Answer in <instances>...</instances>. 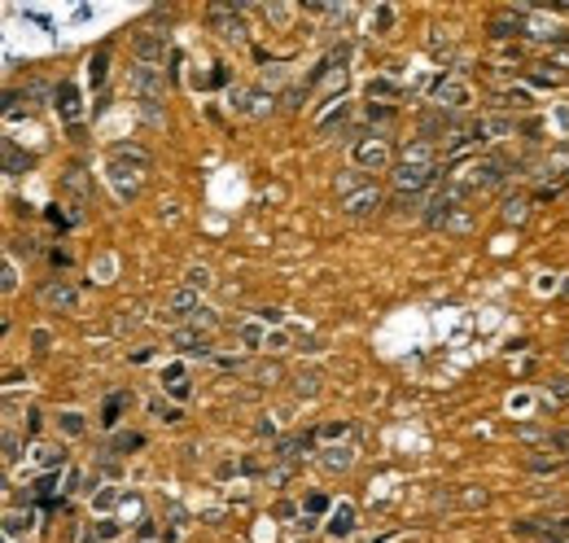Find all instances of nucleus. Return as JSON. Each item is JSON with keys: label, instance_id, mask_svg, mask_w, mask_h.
Listing matches in <instances>:
<instances>
[{"label": "nucleus", "instance_id": "nucleus-26", "mask_svg": "<svg viewBox=\"0 0 569 543\" xmlns=\"http://www.w3.org/2000/svg\"><path fill=\"white\" fill-rule=\"evenodd\" d=\"M175 346H180L184 355H206V338H198V333H180Z\"/></svg>", "mask_w": 569, "mask_h": 543}, {"label": "nucleus", "instance_id": "nucleus-37", "mask_svg": "<svg viewBox=\"0 0 569 543\" xmlns=\"http://www.w3.org/2000/svg\"><path fill=\"white\" fill-rule=\"evenodd\" d=\"M97 535H101V539H114V535H119V526H114V521H101Z\"/></svg>", "mask_w": 569, "mask_h": 543}, {"label": "nucleus", "instance_id": "nucleus-36", "mask_svg": "<svg viewBox=\"0 0 569 543\" xmlns=\"http://www.w3.org/2000/svg\"><path fill=\"white\" fill-rule=\"evenodd\" d=\"M368 119H377V123H386V119H390V110H386V105H372V101H368Z\"/></svg>", "mask_w": 569, "mask_h": 543}, {"label": "nucleus", "instance_id": "nucleus-21", "mask_svg": "<svg viewBox=\"0 0 569 543\" xmlns=\"http://www.w3.org/2000/svg\"><path fill=\"white\" fill-rule=\"evenodd\" d=\"M491 35H495V40H508V35H525V23H521V14H517V18H495V23H491Z\"/></svg>", "mask_w": 569, "mask_h": 543}, {"label": "nucleus", "instance_id": "nucleus-18", "mask_svg": "<svg viewBox=\"0 0 569 543\" xmlns=\"http://www.w3.org/2000/svg\"><path fill=\"white\" fill-rule=\"evenodd\" d=\"M342 119H347V101H342V97H329V110H324L320 119H316V136H324L329 127L342 123Z\"/></svg>", "mask_w": 569, "mask_h": 543}, {"label": "nucleus", "instance_id": "nucleus-11", "mask_svg": "<svg viewBox=\"0 0 569 543\" xmlns=\"http://www.w3.org/2000/svg\"><path fill=\"white\" fill-rule=\"evenodd\" d=\"M398 163L407 167H434V141H407L398 149Z\"/></svg>", "mask_w": 569, "mask_h": 543}, {"label": "nucleus", "instance_id": "nucleus-15", "mask_svg": "<svg viewBox=\"0 0 569 543\" xmlns=\"http://www.w3.org/2000/svg\"><path fill=\"white\" fill-rule=\"evenodd\" d=\"M198 307H201V302H198V294H193V290H180L162 316H167V321H180V316H189V321H193V311H198Z\"/></svg>", "mask_w": 569, "mask_h": 543}, {"label": "nucleus", "instance_id": "nucleus-9", "mask_svg": "<svg viewBox=\"0 0 569 543\" xmlns=\"http://www.w3.org/2000/svg\"><path fill=\"white\" fill-rule=\"evenodd\" d=\"M53 105H57V114H62L66 123H79V114H83L79 88H74V84H57V88H53Z\"/></svg>", "mask_w": 569, "mask_h": 543}, {"label": "nucleus", "instance_id": "nucleus-23", "mask_svg": "<svg viewBox=\"0 0 569 543\" xmlns=\"http://www.w3.org/2000/svg\"><path fill=\"white\" fill-rule=\"evenodd\" d=\"M495 105L499 110H525V105H530V93H525V88H508V93L495 97Z\"/></svg>", "mask_w": 569, "mask_h": 543}, {"label": "nucleus", "instance_id": "nucleus-30", "mask_svg": "<svg viewBox=\"0 0 569 543\" xmlns=\"http://www.w3.org/2000/svg\"><path fill=\"white\" fill-rule=\"evenodd\" d=\"M57 425H62L66 434H83V417H79V412H62V417H57Z\"/></svg>", "mask_w": 569, "mask_h": 543}, {"label": "nucleus", "instance_id": "nucleus-1", "mask_svg": "<svg viewBox=\"0 0 569 543\" xmlns=\"http://www.w3.org/2000/svg\"><path fill=\"white\" fill-rule=\"evenodd\" d=\"M504 175L508 172H504L499 158H473V163H465V167L456 172V184H451V189H456V193H469V189L482 193V189H499Z\"/></svg>", "mask_w": 569, "mask_h": 543}, {"label": "nucleus", "instance_id": "nucleus-24", "mask_svg": "<svg viewBox=\"0 0 569 543\" xmlns=\"http://www.w3.org/2000/svg\"><path fill=\"white\" fill-rule=\"evenodd\" d=\"M525 206H530L525 198H504V202H499V215H504L508 223H521V220H525Z\"/></svg>", "mask_w": 569, "mask_h": 543}, {"label": "nucleus", "instance_id": "nucleus-16", "mask_svg": "<svg viewBox=\"0 0 569 543\" xmlns=\"http://www.w3.org/2000/svg\"><path fill=\"white\" fill-rule=\"evenodd\" d=\"M350 530H355V508H350V504H338L333 518H329V535H333V539H347Z\"/></svg>", "mask_w": 569, "mask_h": 543}, {"label": "nucleus", "instance_id": "nucleus-31", "mask_svg": "<svg viewBox=\"0 0 569 543\" xmlns=\"http://www.w3.org/2000/svg\"><path fill=\"white\" fill-rule=\"evenodd\" d=\"M206 285H211V272H206V268L189 272V290H206Z\"/></svg>", "mask_w": 569, "mask_h": 543}, {"label": "nucleus", "instance_id": "nucleus-10", "mask_svg": "<svg viewBox=\"0 0 569 543\" xmlns=\"http://www.w3.org/2000/svg\"><path fill=\"white\" fill-rule=\"evenodd\" d=\"M456 198H460L456 189L438 193V198L429 202V211H425V223H429V228H446V223H451V211H456Z\"/></svg>", "mask_w": 569, "mask_h": 543}, {"label": "nucleus", "instance_id": "nucleus-2", "mask_svg": "<svg viewBox=\"0 0 569 543\" xmlns=\"http://www.w3.org/2000/svg\"><path fill=\"white\" fill-rule=\"evenodd\" d=\"M132 93H136L141 105H162V101H167L162 66H145V62H136V66H132Z\"/></svg>", "mask_w": 569, "mask_h": 543}, {"label": "nucleus", "instance_id": "nucleus-13", "mask_svg": "<svg viewBox=\"0 0 569 543\" xmlns=\"http://www.w3.org/2000/svg\"><path fill=\"white\" fill-rule=\"evenodd\" d=\"M127 403H132V395H127V390H114V395L101 403V425H105V429H114V425L123 420V408H127Z\"/></svg>", "mask_w": 569, "mask_h": 543}, {"label": "nucleus", "instance_id": "nucleus-25", "mask_svg": "<svg viewBox=\"0 0 569 543\" xmlns=\"http://www.w3.org/2000/svg\"><path fill=\"white\" fill-rule=\"evenodd\" d=\"M105 71H110V49H101L93 62H88V79H93V88H97L101 79H105Z\"/></svg>", "mask_w": 569, "mask_h": 543}, {"label": "nucleus", "instance_id": "nucleus-29", "mask_svg": "<svg viewBox=\"0 0 569 543\" xmlns=\"http://www.w3.org/2000/svg\"><path fill=\"white\" fill-rule=\"evenodd\" d=\"M136 447H145V434H119V439H114V451H136Z\"/></svg>", "mask_w": 569, "mask_h": 543}, {"label": "nucleus", "instance_id": "nucleus-19", "mask_svg": "<svg viewBox=\"0 0 569 543\" xmlns=\"http://www.w3.org/2000/svg\"><path fill=\"white\" fill-rule=\"evenodd\" d=\"M311 434H298V439H285V443H276V456H285V460H298L302 451H311Z\"/></svg>", "mask_w": 569, "mask_h": 543}, {"label": "nucleus", "instance_id": "nucleus-40", "mask_svg": "<svg viewBox=\"0 0 569 543\" xmlns=\"http://www.w3.org/2000/svg\"><path fill=\"white\" fill-rule=\"evenodd\" d=\"M9 543H14V539H9Z\"/></svg>", "mask_w": 569, "mask_h": 543}, {"label": "nucleus", "instance_id": "nucleus-39", "mask_svg": "<svg viewBox=\"0 0 569 543\" xmlns=\"http://www.w3.org/2000/svg\"><path fill=\"white\" fill-rule=\"evenodd\" d=\"M259 321H272V324H280V311H276V307H263V311H259Z\"/></svg>", "mask_w": 569, "mask_h": 543}, {"label": "nucleus", "instance_id": "nucleus-34", "mask_svg": "<svg viewBox=\"0 0 569 543\" xmlns=\"http://www.w3.org/2000/svg\"><path fill=\"white\" fill-rule=\"evenodd\" d=\"M324 508H329L324 495H307V513H324Z\"/></svg>", "mask_w": 569, "mask_h": 543}, {"label": "nucleus", "instance_id": "nucleus-35", "mask_svg": "<svg viewBox=\"0 0 569 543\" xmlns=\"http://www.w3.org/2000/svg\"><path fill=\"white\" fill-rule=\"evenodd\" d=\"M302 97H307L302 88H289V93H285V105H289V110H298V105H302Z\"/></svg>", "mask_w": 569, "mask_h": 543}, {"label": "nucleus", "instance_id": "nucleus-22", "mask_svg": "<svg viewBox=\"0 0 569 543\" xmlns=\"http://www.w3.org/2000/svg\"><path fill=\"white\" fill-rule=\"evenodd\" d=\"M320 465L329 473H338V469H347L350 465V447H329V451H324L320 456Z\"/></svg>", "mask_w": 569, "mask_h": 543}, {"label": "nucleus", "instance_id": "nucleus-4", "mask_svg": "<svg viewBox=\"0 0 569 543\" xmlns=\"http://www.w3.org/2000/svg\"><path fill=\"white\" fill-rule=\"evenodd\" d=\"M390 158H395V149H390L386 136H364V141H355V167H359V172H386Z\"/></svg>", "mask_w": 569, "mask_h": 543}, {"label": "nucleus", "instance_id": "nucleus-38", "mask_svg": "<svg viewBox=\"0 0 569 543\" xmlns=\"http://www.w3.org/2000/svg\"><path fill=\"white\" fill-rule=\"evenodd\" d=\"M44 215H49V223H57V228H66V215H62V211H57V206H49V211H44Z\"/></svg>", "mask_w": 569, "mask_h": 543}, {"label": "nucleus", "instance_id": "nucleus-7", "mask_svg": "<svg viewBox=\"0 0 569 543\" xmlns=\"http://www.w3.org/2000/svg\"><path fill=\"white\" fill-rule=\"evenodd\" d=\"M40 302H49L57 311H74L79 307V290H71L66 281H49V285H40Z\"/></svg>", "mask_w": 569, "mask_h": 543}, {"label": "nucleus", "instance_id": "nucleus-33", "mask_svg": "<svg viewBox=\"0 0 569 543\" xmlns=\"http://www.w3.org/2000/svg\"><path fill=\"white\" fill-rule=\"evenodd\" d=\"M268 14H272L276 23H289V14H294V9H289V5H268Z\"/></svg>", "mask_w": 569, "mask_h": 543}, {"label": "nucleus", "instance_id": "nucleus-20", "mask_svg": "<svg viewBox=\"0 0 569 543\" xmlns=\"http://www.w3.org/2000/svg\"><path fill=\"white\" fill-rule=\"evenodd\" d=\"M26 167H31V158H26V153H18V145H14V141H5V172H9V175H23Z\"/></svg>", "mask_w": 569, "mask_h": 543}, {"label": "nucleus", "instance_id": "nucleus-6", "mask_svg": "<svg viewBox=\"0 0 569 543\" xmlns=\"http://www.w3.org/2000/svg\"><path fill=\"white\" fill-rule=\"evenodd\" d=\"M429 101H434L438 110H460V105H469V88H465L460 79H438V84L429 88Z\"/></svg>", "mask_w": 569, "mask_h": 543}, {"label": "nucleus", "instance_id": "nucleus-14", "mask_svg": "<svg viewBox=\"0 0 569 543\" xmlns=\"http://www.w3.org/2000/svg\"><path fill=\"white\" fill-rule=\"evenodd\" d=\"M110 158H114V163H132L136 172H149V149H141V145H123V141H119V145H110Z\"/></svg>", "mask_w": 569, "mask_h": 543}, {"label": "nucleus", "instance_id": "nucleus-8", "mask_svg": "<svg viewBox=\"0 0 569 543\" xmlns=\"http://www.w3.org/2000/svg\"><path fill=\"white\" fill-rule=\"evenodd\" d=\"M338 206H342L347 215H355V220H359V215H372V211L381 206V189H377V184H368V189H359V193L342 198Z\"/></svg>", "mask_w": 569, "mask_h": 543}, {"label": "nucleus", "instance_id": "nucleus-27", "mask_svg": "<svg viewBox=\"0 0 569 543\" xmlns=\"http://www.w3.org/2000/svg\"><path fill=\"white\" fill-rule=\"evenodd\" d=\"M372 97H398V84H390V79H372V84H368V101Z\"/></svg>", "mask_w": 569, "mask_h": 543}, {"label": "nucleus", "instance_id": "nucleus-32", "mask_svg": "<svg viewBox=\"0 0 569 543\" xmlns=\"http://www.w3.org/2000/svg\"><path fill=\"white\" fill-rule=\"evenodd\" d=\"M377 26H381V31L395 26V9H390V5H377Z\"/></svg>", "mask_w": 569, "mask_h": 543}, {"label": "nucleus", "instance_id": "nucleus-5", "mask_svg": "<svg viewBox=\"0 0 569 543\" xmlns=\"http://www.w3.org/2000/svg\"><path fill=\"white\" fill-rule=\"evenodd\" d=\"M434 175H438V167H407V163H398L395 172H390V184H395L398 198H417L421 189L434 184Z\"/></svg>", "mask_w": 569, "mask_h": 543}, {"label": "nucleus", "instance_id": "nucleus-12", "mask_svg": "<svg viewBox=\"0 0 569 543\" xmlns=\"http://www.w3.org/2000/svg\"><path fill=\"white\" fill-rule=\"evenodd\" d=\"M110 184H114V193H119V198H136V189H141V172L127 175L123 163H110Z\"/></svg>", "mask_w": 569, "mask_h": 543}, {"label": "nucleus", "instance_id": "nucleus-3", "mask_svg": "<svg viewBox=\"0 0 569 543\" xmlns=\"http://www.w3.org/2000/svg\"><path fill=\"white\" fill-rule=\"evenodd\" d=\"M167 49H172L167 31H158V26H136V35H132V53H136V62L158 66V62L167 57Z\"/></svg>", "mask_w": 569, "mask_h": 543}, {"label": "nucleus", "instance_id": "nucleus-17", "mask_svg": "<svg viewBox=\"0 0 569 543\" xmlns=\"http://www.w3.org/2000/svg\"><path fill=\"white\" fill-rule=\"evenodd\" d=\"M333 184H338V198H350V193H359V189H368L372 180L364 172H359V167H350V172H342L338 175V180H333Z\"/></svg>", "mask_w": 569, "mask_h": 543}, {"label": "nucleus", "instance_id": "nucleus-28", "mask_svg": "<svg viewBox=\"0 0 569 543\" xmlns=\"http://www.w3.org/2000/svg\"><path fill=\"white\" fill-rule=\"evenodd\" d=\"M316 381H320V377H316V372H298V381H294V390L298 395H316V390H320V386H316Z\"/></svg>", "mask_w": 569, "mask_h": 543}]
</instances>
